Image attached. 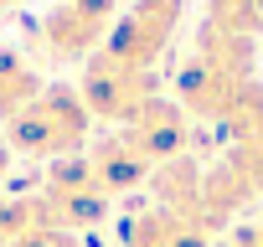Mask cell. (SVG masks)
<instances>
[{"label": "cell", "instance_id": "1", "mask_svg": "<svg viewBox=\"0 0 263 247\" xmlns=\"http://www.w3.org/2000/svg\"><path fill=\"white\" fill-rule=\"evenodd\" d=\"M88 103L72 88H42L11 123H6V150L11 155H31V160H62L78 155V145L88 139Z\"/></svg>", "mask_w": 263, "mask_h": 247}, {"label": "cell", "instance_id": "2", "mask_svg": "<svg viewBox=\"0 0 263 247\" xmlns=\"http://www.w3.org/2000/svg\"><path fill=\"white\" fill-rule=\"evenodd\" d=\"M181 11H186V0H135L114 21L103 57L119 62V67H135V72H155L160 52L171 47V36L181 26Z\"/></svg>", "mask_w": 263, "mask_h": 247}, {"label": "cell", "instance_id": "3", "mask_svg": "<svg viewBox=\"0 0 263 247\" xmlns=\"http://www.w3.org/2000/svg\"><path fill=\"white\" fill-rule=\"evenodd\" d=\"M83 103L93 118H108L119 129H129L160 103V88H155V72L119 67L98 52V57H88V72H83Z\"/></svg>", "mask_w": 263, "mask_h": 247}, {"label": "cell", "instance_id": "4", "mask_svg": "<svg viewBox=\"0 0 263 247\" xmlns=\"http://www.w3.org/2000/svg\"><path fill=\"white\" fill-rule=\"evenodd\" d=\"M42 201L57 211L62 227H98V221L108 216V201H114V196L98 186L93 160L78 150V155H62V160L47 165V175H42Z\"/></svg>", "mask_w": 263, "mask_h": 247}, {"label": "cell", "instance_id": "5", "mask_svg": "<svg viewBox=\"0 0 263 247\" xmlns=\"http://www.w3.org/2000/svg\"><path fill=\"white\" fill-rule=\"evenodd\" d=\"M114 31V0H62L47 16V42L62 57H98Z\"/></svg>", "mask_w": 263, "mask_h": 247}, {"label": "cell", "instance_id": "6", "mask_svg": "<svg viewBox=\"0 0 263 247\" xmlns=\"http://www.w3.org/2000/svg\"><path fill=\"white\" fill-rule=\"evenodd\" d=\"M88 160H93V175H98V186H103L108 196H124V191H135V186H150V180H155V160H150L135 139H129L124 129H119L114 139L93 145Z\"/></svg>", "mask_w": 263, "mask_h": 247}, {"label": "cell", "instance_id": "7", "mask_svg": "<svg viewBox=\"0 0 263 247\" xmlns=\"http://www.w3.org/2000/svg\"><path fill=\"white\" fill-rule=\"evenodd\" d=\"M124 247H212V232L165 206H150L124 221Z\"/></svg>", "mask_w": 263, "mask_h": 247}, {"label": "cell", "instance_id": "8", "mask_svg": "<svg viewBox=\"0 0 263 247\" xmlns=\"http://www.w3.org/2000/svg\"><path fill=\"white\" fill-rule=\"evenodd\" d=\"M42 88H47V83L26 67V57H16L11 47H0V118L11 123V118H16Z\"/></svg>", "mask_w": 263, "mask_h": 247}, {"label": "cell", "instance_id": "9", "mask_svg": "<svg viewBox=\"0 0 263 247\" xmlns=\"http://www.w3.org/2000/svg\"><path fill=\"white\" fill-rule=\"evenodd\" d=\"M11 247H78V242H72V232L62 221H47V227H31L26 237H16Z\"/></svg>", "mask_w": 263, "mask_h": 247}, {"label": "cell", "instance_id": "10", "mask_svg": "<svg viewBox=\"0 0 263 247\" xmlns=\"http://www.w3.org/2000/svg\"><path fill=\"white\" fill-rule=\"evenodd\" d=\"M232 247H263V221H248L232 232Z\"/></svg>", "mask_w": 263, "mask_h": 247}, {"label": "cell", "instance_id": "11", "mask_svg": "<svg viewBox=\"0 0 263 247\" xmlns=\"http://www.w3.org/2000/svg\"><path fill=\"white\" fill-rule=\"evenodd\" d=\"M6 165H11V150H6V139H0V180H6Z\"/></svg>", "mask_w": 263, "mask_h": 247}, {"label": "cell", "instance_id": "12", "mask_svg": "<svg viewBox=\"0 0 263 247\" xmlns=\"http://www.w3.org/2000/svg\"><path fill=\"white\" fill-rule=\"evenodd\" d=\"M6 6H16V0H0V11H6Z\"/></svg>", "mask_w": 263, "mask_h": 247}]
</instances>
